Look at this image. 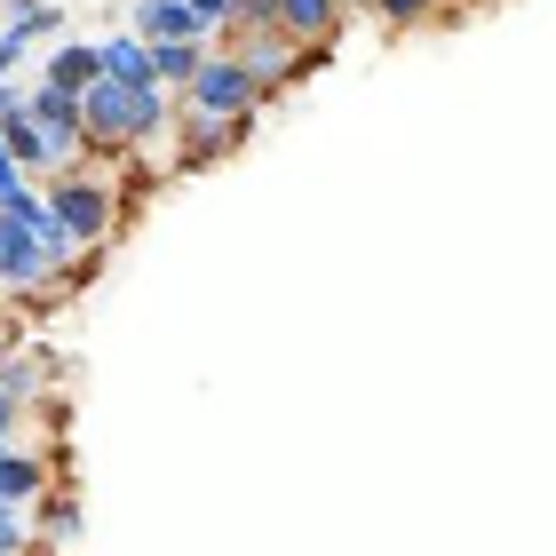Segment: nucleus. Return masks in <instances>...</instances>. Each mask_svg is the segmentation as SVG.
<instances>
[{"instance_id":"obj_6","label":"nucleus","mask_w":556,"mask_h":556,"mask_svg":"<svg viewBox=\"0 0 556 556\" xmlns=\"http://www.w3.org/2000/svg\"><path fill=\"white\" fill-rule=\"evenodd\" d=\"M128 33L143 48H167V40H207L199 33V16H191V0H136L128 9Z\"/></svg>"},{"instance_id":"obj_18","label":"nucleus","mask_w":556,"mask_h":556,"mask_svg":"<svg viewBox=\"0 0 556 556\" xmlns=\"http://www.w3.org/2000/svg\"><path fill=\"white\" fill-rule=\"evenodd\" d=\"M0 9H9V0H0Z\"/></svg>"},{"instance_id":"obj_3","label":"nucleus","mask_w":556,"mask_h":556,"mask_svg":"<svg viewBox=\"0 0 556 556\" xmlns=\"http://www.w3.org/2000/svg\"><path fill=\"white\" fill-rule=\"evenodd\" d=\"M80 128H88V151H136V88L96 80L80 96Z\"/></svg>"},{"instance_id":"obj_12","label":"nucleus","mask_w":556,"mask_h":556,"mask_svg":"<svg viewBox=\"0 0 556 556\" xmlns=\"http://www.w3.org/2000/svg\"><path fill=\"white\" fill-rule=\"evenodd\" d=\"M438 9H445V0H374V16H382L390 33H406V24H429Z\"/></svg>"},{"instance_id":"obj_8","label":"nucleus","mask_w":556,"mask_h":556,"mask_svg":"<svg viewBox=\"0 0 556 556\" xmlns=\"http://www.w3.org/2000/svg\"><path fill=\"white\" fill-rule=\"evenodd\" d=\"M40 80H56V88H72V96H88L96 80H104V48L64 33L56 48H48V72H40Z\"/></svg>"},{"instance_id":"obj_11","label":"nucleus","mask_w":556,"mask_h":556,"mask_svg":"<svg viewBox=\"0 0 556 556\" xmlns=\"http://www.w3.org/2000/svg\"><path fill=\"white\" fill-rule=\"evenodd\" d=\"M9 33H24V40H64V9H48V0H9Z\"/></svg>"},{"instance_id":"obj_19","label":"nucleus","mask_w":556,"mask_h":556,"mask_svg":"<svg viewBox=\"0 0 556 556\" xmlns=\"http://www.w3.org/2000/svg\"><path fill=\"white\" fill-rule=\"evenodd\" d=\"M0 397H9V390H0Z\"/></svg>"},{"instance_id":"obj_9","label":"nucleus","mask_w":556,"mask_h":556,"mask_svg":"<svg viewBox=\"0 0 556 556\" xmlns=\"http://www.w3.org/2000/svg\"><path fill=\"white\" fill-rule=\"evenodd\" d=\"M96 48H104V80H119V88H160L151 48H143L136 33H112V40H96Z\"/></svg>"},{"instance_id":"obj_10","label":"nucleus","mask_w":556,"mask_h":556,"mask_svg":"<svg viewBox=\"0 0 556 556\" xmlns=\"http://www.w3.org/2000/svg\"><path fill=\"white\" fill-rule=\"evenodd\" d=\"M207 56H215V40H167V48H151V72H160V88L184 96L199 72H207Z\"/></svg>"},{"instance_id":"obj_14","label":"nucleus","mask_w":556,"mask_h":556,"mask_svg":"<svg viewBox=\"0 0 556 556\" xmlns=\"http://www.w3.org/2000/svg\"><path fill=\"white\" fill-rule=\"evenodd\" d=\"M40 525H48L56 541H64V533H80V501H72V493H48V501H40Z\"/></svg>"},{"instance_id":"obj_1","label":"nucleus","mask_w":556,"mask_h":556,"mask_svg":"<svg viewBox=\"0 0 556 556\" xmlns=\"http://www.w3.org/2000/svg\"><path fill=\"white\" fill-rule=\"evenodd\" d=\"M263 80H255V64L231 56V48H215L207 72L184 88V128H231V119H255L263 112Z\"/></svg>"},{"instance_id":"obj_2","label":"nucleus","mask_w":556,"mask_h":556,"mask_svg":"<svg viewBox=\"0 0 556 556\" xmlns=\"http://www.w3.org/2000/svg\"><path fill=\"white\" fill-rule=\"evenodd\" d=\"M48 207H56L64 239L80 247V255H96V247L112 239V223H119V191L104 184V175L72 167V175H56V184H48Z\"/></svg>"},{"instance_id":"obj_15","label":"nucleus","mask_w":556,"mask_h":556,"mask_svg":"<svg viewBox=\"0 0 556 556\" xmlns=\"http://www.w3.org/2000/svg\"><path fill=\"white\" fill-rule=\"evenodd\" d=\"M191 16H199V33H207V40H223L239 24V0H191Z\"/></svg>"},{"instance_id":"obj_7","label":"nucleus","mask_w":556,"mask_h":556,"mask_svg":"<svg viewBox=\"0 0 556 556\" xmlns=\"http://www.w3.org/2000/svg\"><path fill=\"white\" fill-rule=\"evenodd\" d=\"M270 24L294 48H326V40H334V24H342V0H270Z\"/></svg>"},{"instance_id":"obj_4","label":"nucleus","mask_w":556,"mask_h":556,"mask_svg":"<svg viewBox=\"0 0 556 556\" xmlns=\"http://www.w3.org/2000/svg\"><path fill=\"white\" fill-rule=\"evenodd\" d=\"M48 493H56V469H48V453H33V445H0V501H9V509H40Z\"/></svg>"},{"instance_id":"obj_13","label":"nucleus","mask_w":556,"mask_h":556,"mask_svg":"<svg viewBox=\"0 0 556 556\" xmlns=\"http://www.w3.org/2000/svg\"><path fill=\"white\" fill-rule=\"evenodd\" d=\"M0 556H33V509H9V501H0Z\"/></svg>"},{"instance_id":"obj_20","label":"nucleus","mask_w":556,"mask_h":556,"mask_svg":"<svg viewBox=\"0 0 556 556\" xmlns=\"http://www.w3.org/2000/svg\"><path fill=\"white\" fill-rule=\"evenodd\" d=\"M33 556H40V548H33Z\"/></svg>"},{"instance_id":"obj_16","label":"nucleus","mask_w":556,"mask_h":556,"mask_svg":"<svg viewBox=\"0 0 556 556\" xmlns=\"http://www.w3.org/2000/svg\"><path fill=\"white\" fill-rule=\"evenodd\" d=\"M24 184H33V175L16 167V151H9V143H0V207H9V199H16Z\"/></svg>"},{"instance_id":"obj_17","label":"nucleus","mask_w":556,"mask_h":556,"mask_svg":"<svg viewBox=\"0 0 556 556\" xmlns=\"http://www.w3.org/2000/svg\"><path fill=\"white\" fill-rule=\"evenodd\" d=\"M0 342H9V318H0Z\"/></svg>"},{"instance_id":"obj_5","label":"nucleus","mask_w":556,"mask_h":556,"mask_svg":"<svg viewBox=\"0 0 556 556\" xmlns=\"http://www.w3.org/2000/svg\"><path fill=\"white\" fill-rule=\"evenodd\" d=\"M24 119H33L40 136H56V143H88V128H80V96L56 88V80H33V88H24Z\"/></svg>"}]
</instances>
